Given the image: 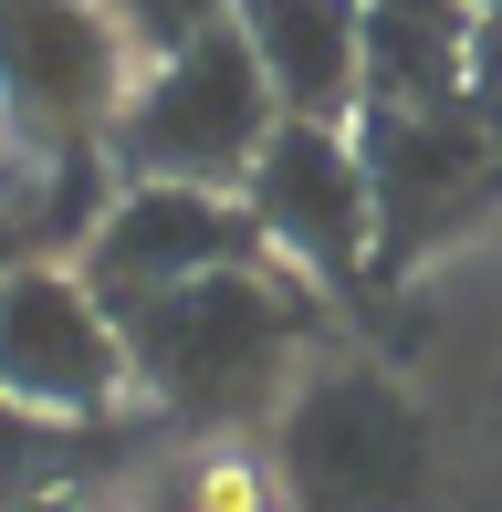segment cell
<instances>
[{"instance_id":"6da1fadb","label":"cell","mask_w":502,"mask_h":512,"mask_svg":"<svg viewBox=\"0 0 502 512\" xmlns=\"http://www.w3.org/2000/svg\"><path fill=\"white\" fill-rule=\"evenodd\" d=\"M304 293L283 283V262L210 272V283L147 293L116 314L126 335V377L147 387L168 418L189 429H241V418L293 398V356H304Z\"/></svg>"},{"instance_id":"7a4b0ae2","label":"cell","mask_w":502,"mask_h":512,"mask_svg":"<svg viewBox=\"0 0 502 512\" xmlns=\"http://www.w3.org/2000/svg\"><path fill=\"white\" fill-rule=\"evenodd\" d=\"M283 512H419L429 502V418L377 366H314L272 408Z\"/></svg>"},{"instance_id":"3957f363","label":"cell","mask_w":502,"mask_h":512,"mask_svg":"<svg viewBox=\"0 0 502 512\" xmlns=\"http://www.w3.org/2000/svg\"><path fill=\"white\" fill-rule=\"evenodd\" d=\"M272 126H283V105H272L262 63L231 21V32H199L189 53H157L136 74L116 115V168L168 178V189H241L251 157L272 147Z\"/></svg>"},{"instance_id":"277c9868","label":"cell","mask_w":502,"mask_h":512,"mask_svg":"<svg viewBox=\"0 0 502 512\" xmlns=\"http://www.w3.org/2000/svg\"><path fill=\"white\" fill-rule=\"evenodd\" d=\"M136 95V42L105 0H0V136L42 168L105 157Z\"/></svg>"},{"instance_id":"5b68a950","label":"cell","mask_w":502,"mask_h":512,"mask_svg":"<svg viewBox=\"0 0 502 512\" xmlns=\"http://www.w3.org/2000/svg\"><path fill=\"white\" fill-rule=\"evenodd\" d=\"M356 157L377 189V272H408L419 251L461 241L502 209V136L482 105H367L356 115Z\"/></svg>"},{"instance_id":"8992f818","label":"cell","mask_w":502,"mask_h":512,"mask_svg":"<svg viewBox=\"0 0 502 512\" xmlns=\"http://www.w3.org/2000/svg\"><path fill=\"white\" fill-rule=\"evenodd\" d=\"M241 209L262 230V251L304 283H367L377 272V189L367 157H356V126H314V115H283L272 147L251 157Z\"/></svg>"},{"instance_id":"52a82bcc","label":"cell","mask_w":502,"mask_h":512,"mask_svg":"<svg viewBox=\"0 0 502 512\" xmlns=\"http://www.w3.org/2000/svg\"><path fill=\"white\" fill-rule=\"evenodd\" d=\"M126 387L136 377H126L116 304H105L74 262H42V251H32V262L0 283V398L32 408V418L95 429Z\"/></svg>"},{"instance_id":"ba28073f","label":"cell","mask_w":502,"mask_h":512,"mask_svg":"<svg viewBox=\"0 0 502 512\" xmlns=\"http://www.w3.org/2000/svg\"><path fill=\"white\" fill-rule=\"evenodd\" d=\"M272 262L262 230H251L241 189H168V178H136V189L105 199L95 241H84V283L105 304H147V293H178V283H210V272H251Z\"/></svg>"},{"instance_id":"9c48e42d","label":"cell","mask_w":502,"mask_h":512,"mask_svg":"<svg viewBox=\"0 0 502 512\" xmlns=\"http://www.w3.org/2000/svg\"><path fill=\"white\" fill-rule=\"evenodd\" d=\"M241 42L283 115L356 126L367 105V11L356 0H241Z\"/></svg>"},{"instance_id":"30bf717a","label":"cell","mask_w":502,"mask_h":512,"mask_svg":"<svg viewBox=\"0 0 502 512\" xmlns=\"http://www.w3.org/2000/svg\"><path fill=\"white\" fill-rule=\"evenodd\" d=\"M356 11H367V105H450V95H471L482 0H356Z\"/></svg>"},{"instance_id":"8fae6325","label":"cell","mask_w":502,"mask_h":512,"mask_svg":"<svg viewBox=\"0 0 502 512\" xmlns=\"http://www.w3.org/2000/svg\"><path fill=\"white\" fill-rule=\"evenodd\" d=\"M74 450H84L74 418H32V408L0 398V512H32L63 471H74Z\"/></svg>"},{"instance_id":"7c38bea8","label":"cell","mask_w":502,"mask_h":512,"mask_svg":"<svg viewBox=\"0 0 502 512\" xmlns=\"http://www.w3.org/2000/svg\"><path fill=\"white\" fill-rule=\"evenodd\" d=\"M105 11H116V32L157 63V53H189L199 32H231L241 0H105Z\"/></svg>"},{"instance_id":"4fadbf2b","label":"cell","mask_w":502,"mask_h":512,"mask_svg":"<svg viewBox=\"0 0 502 512\" xmlns=\"http://www.w3.org/2000/svg\"><path fill=\"white\" fill-rule=\"evenodd\" d=\"M168 512H283V481L262 492V471H241V460H199L168 481Z\"/></svg>"},{"instance_id":"5bb4252c","label":"cell","mask_w":502,"mask_h":512,"mask_svg":"<svg viewBox=\"0 0 502 512\" xmlns=\"http://www.w3.org/2000/svg\"><path fill=\"white\" fill-rule=\"evenodd\" d=\"M471 105H482V126L502 136V0L482 11V32H471Z\"/></svg>"},{"instance_id":"9a60e30c","label":"cell","mask_w":502,"mask_h":512,"mask_svg":"<svg viewBox=\"0 0 502 512\" xmlns=\"http://www.w3.org/2000/svg\"><path fill=\"white\" fill-rule=\"evenodd\" d=\"M21 262H32V251H21V220H11V209H0V283H11Z\"/></svg>"},{"instance_id":"2e32d148","label":"cell","mask_w":502,"mask_h":512,"mask_svg":"<svg viewBox=\"0 0 502 512\" xmlns=\"http://www.w3.org/2000/svg\"><path fill=\"white\" fill-rule=\"evenodd\" d=\"M482 11H492V0H482Z\"/></svg>"}]
</instances>
